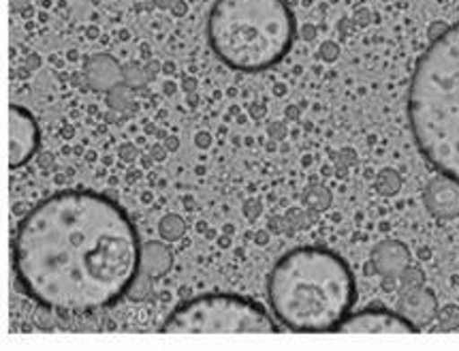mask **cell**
<instances>
[{
	"label": "cell",
	"instance_id": "6da1fadb",
	"mask_svg": "<svg viewBox=\"0 0 459 351\" xmlns=\"http://www.w3.org/2000/svg\"><path fill=\"white\" fill-rule=\"evenodd\" d=\"M139 233L114 199L63 191L24 215L13 236L20 287L43 309L91 315L120 303L142 270Z\"/></svg>",
	"mask_w": 459,
	"mask_h": 351
},
{
	"label": "cell",
	"instance_id": "7a4b0ae2",
	"mask_svg": "<svg viewBox=\"0 0 459 351\" xmlns=\"http://www.w3.org/2000/svg\"><path fill=\"white\" fill-rule=\"evenodd\" d=\"M267 298L276 320L290 332H329L355 304V278L349 264L332 250L293 249L272 268Z\"/></svg>",
	"mask_w": 459,
	"mask_h": 351
},
{
	"label": "cell",
	"instance_id": "3957f363",
	"mask_svg": "<svg viewBox=\"0 0 459 351\" xmlns=\"http://www.w3.org/2000/svg\"><path fill=\"white\" fill-rule=\"evenodd\" d=\"M408 118L423 157L459 182V24L445 28L417 63Z\"/></svg>",
	"mask_w": 459,
	"mask_h": 351
},
{
	"label": "cell",
	"instance_id": "277c9868",
	"mask_svg": "<svg viewBox=\"0 0 459 351\" xmlns=\"http://www.w3.org/2000/svg\"><path fill=\"white\" fill-rule=\"evenodd\" d=\"M295 39L287 0H216L207 18V41L227 66L259 74L278 65Z\"/></svg>",
	"mask_w": 459,
	"mask_h": 351
},
{
	"label": "cell",
	"instance_id": "5b68a950",
	"mask_svg": "<svg viewBox=\"0 0 459 351\" xmlns=\"http://www.w3.org/2000/svg\"><path fill=\"white\" fill-rule=\"evenodd\" d=\"M280 328L255 300L207 294L173 309L162 321L165 334H276Z\"/></svg>",
	"mask_w": 459,
	"mask_h": 351
},
{
	"label": "cell",
	"instance_id": "8992f818",
	"mask_svg": "<svg viewBox=\"0 0 459 351\" xmlns=\"http://www.w3.org/2000/svg\"><path fill=\"white\" fill-rule=\"evenodd\" d=\"M41 131L37 120L22 105L9 108V167L18 170L39 153Z\"/></svg>",
	"mask_w": 459,
	"mask_h": 351
},
{
	"label": "cell",
	"instance_id": "52a82bcc",
	"mask_svg": "<svg viewBox=\"0 0 459 351\" xmlns=\"http://www.w3.org/2000/svg\"><path fill=\"white\" fill-rule=\"evenodd\" d=\"M342 334H414L419 328L411 324L402 313H391L385 309H366L359 313L346 315V320L335 328Z\"/></svg>",
	"mask_w": 459,
	"mask_h": 351
},
{
	"label": "cell",
	"instance_id": "ba28073f",
	"mask_svg": "<svg viewBox=\"0 0 459 351\" xmlns=\"http://www.w3.org/2000/svg\"><path fill=\"white\" fill-rule=\"evenodd\" d=\"M423 202L434 216L442 221H451L459 216V182L453 178L440 176L429 182L423 193Z\"/></svg>",
	"mask_w": 459,
	"mask_h": 351
},
{
	"label": "cell",
	"instance_id": "9c48e42d",
	"mask_svg": "<svg viewBox=\"0 0 459 351\" xmlns=\"http://www.w3.org/2000/svg\"><path fill=\"white\" fill-rule=\"evenodd\" d=\"M372 268L383 278H400L411 268V250L400 241H383L372 250Z\"/></svg>",
	"mask_w": 459,
	"mask_h": 351
},
{
	"label": "cell",
	"instance_id": "30bf717a",
	"mask_svg": "<svg viewBox=\"0 0 459 351\" xmlns=\"http://www.w3.org/2000/svg\"><path fill=\"white\" fill-rule=\"evenodd\" d=\"M83 75H86V83L92 91L109 92L117 83L125 82V66L117 63L114 56L94 54L86 60Z\"/></svg>",
	"mask_w": 459,
	"mask_h": 351
},
{
	"label": "cell",
	"instance_id": "8fae6325",
	"mask_svg": "<svg viewBox=\"0 0 459 351\" xmlns=\"http://www.w3.org/2000/svg\"><path fill=\"white\" fill-rule=\"evenodd\" d=\"M397 313L404 315L411 324L421 328L436 320L438 303H436V296L429 289H423L421 285L408 287V292L397 303Z\"/></svg>",
	"mask_w": 459,
	"mask_h": 351
},
{
	"label": "cell",
	"instance_id": "7c38bea8",
	"mask_svg": "<svg viewBox=\"0 0 459 351\" xmlns=\"http://www.w3.org/2000/svg\"><path fill=\"white\" fill-rule=\"evenodd\" d=\"M173 266V253L162 242H145L142 249V270L152 278L165 276Z\"/></svg>",
	"mask_w": 459,
	"mask_h": 351
},
{
	"label": "cell",
	"instance_id": "4fadbf2b",
	"mask_svg": "<svg viewBox=\"0 0 459 351\" xmlns=\"http://www.w3.org/2000/svg\"><path fill=\"white\" fill-rule=\"evenodd\" d=\"M159 233L162 241L176 242L186 233V223H184L180 215H165L159 223Z\"/></svg>",
	"mask_w": 459,
	"mask_h": 351
},
{
	"label": "cell",
	"instance_id": "5bb4252c",
	"mask_svg": "<svg viewBox=\"0 0 459 351\" xmlns=\"http://www.w3.org/2000/svg\"><path fill=\"white\" fill-rule=\"evenodd\" d=\"M133 88L126 86L125 82L117 83L114 91L108 92V103L111 110L116 111H125L126 108H133V94H131Z\"/></svg>",
	"mask_w": 459,
	"mask_h": 351
},
{
	"label": "cell",
	"instance_id": "9a60e30c",
	"mask_svg": "<svg viewBox=\"0 0 459 351\" xmlns=\"http://www.w3.org/2000/svg\"><path fill=\"white\" fill-rule=\"evenodd\" d=\"M150 292H152V276L145 275L143 270H139V275L135 276V281H133L126 296L128 300H133V303H143V300L150 296Z\"/></svg>",
	"mask_w": 459,
	"mask_h": 351
},
{
	"label": "cell",
	"instance_id": "2e32d148",
	"mask_svg": "<svg viewBox=\"0 0 459 351\" xmlns=\"http://www.w3.org/2000/svg\"><path fill=\"white\" fill-rule=\"evenodd\" d=\"M304 202L315 210H325L332 206V193L325 187H310L304 195Z\"/></svg>",
	"mask_w": 459,
	"mask_h": 351
},
{
	"label": "cell",
	"instance_id": "e0dca14e",
	"mask_svg": "<svg viewBox=\"0 0 459 351\" xmlns=\"http://www.w3.org/2000/svg\"><path fill=\"white\" fill-rule=\"evenodd\" d=\"M402 187V178L395 170H383L377 178V189L383 195H395Z\"/></svg>",
	"mask_w": 459,
	"mask_h": 351
},
{
	"label": "cell",
	"instance_id": "ac0fdd59",
	"mask_svg": "<svg viewBox=\"0 0 459 351\" xmlns=\"http://www.w3.org/2000/svg\"><path fill=\"white\" fill-rule=\"evenodd\" d=\"M436 321H438L440 330L449 332L459 328V306L455 304H446L438 309V315H436Z\"/></svg>",
	"mask_w": 459,
	"mask_h": 351
},
{
	"label": "cell",
	"instance_id": "d6986e66",
	"mask_svg": "<svg viewBox=\"0 0 459 351\" xmlns=\"http://www.w3.org/2000/svg\"><path fill=\"white\" fill-rule=\"evenodd\" d=\"M152 77H150L148 69L142 65H126L125 66V83L131 88H143Z\"/></svg>",
	"mask_w": 459,
	"mask_h": 351
},
{
	"label": "cell",
	"instance_id": "ffe728a7",
	"mask_svg": "<svg viewBox=\"0 0 459 351\" xmlns=\"http://www.w3.org/2000/svg\"><path fill=\"white\" fill-rule=\"evenodd\" d=\"M400 278H402V283H404L406 289H408V287H419V285H421V283H423L421 270H417V268H408Z\"/></svg>",
	"mask_w": 459,
	"mask_h": 351
},
{
	"label": "cell",
	"instance_id": "44dd1931",
	"mask_svg": "<svg viewBox=\"0 0 459 351\" xmlns=\"http://www.w3.org/2000/svg\"><path fill=\"white\" fill-rule=\"evenodd\" d=\"M263 215V204L259 199H250V202L244 204V216L248 221H256Z\"/></svg>",
	"mask_w": 459,
	"mask_h": 351
},
{
	"label": "cell",
	"instance_id": "7402d4cb",
	"mask_svg": "<svg viewBox=\"0 0 459 351\" xmlns=\"http://www.w3.org/2000/svg\"><path fill=\"white\" fill-rule=\"evenodd\" d=\"M284 219H287L289 233L293 232V230H299V227H304V213H301V210H295V208L289 210Z\"/></svg>",
	"mask_w": 459,
	"mask_h": 351
},
{
	"label": "cell",
	"instance_id": "603a6c76",
	"mask_svg": "<svg viewBox=\"0 0 459 351\" xmlns=\"http://www.w3.org/2000/svg\"><path fill=\"white\" fill-rule=\"evenodd\" d=\"M267 136H270L273 142H280V139L287 137V127H284L282 122H272V125L267 127Z\"/></svg>",
	"mask_w": 459,
	"mask_h": 351
},
{
	"label": "cell",
	"instance_id": "cb8c5ba5",
	"mask_svg": "<svg viewBox=\"0 0 459 351\" xmlns=\"http://www.w3.org/2000/svg\"><path fill=\"white\" fill-rule=\"evenodd\" d=\"M120 159L126 163H133L137 159V146L135 144H122L120 146Z\"/></svg>",
	"mask_w": 459,
	"mask_h": 351
},
{
	"label": "cell",
	"instance_id": "d4e9b609",
	"mask_svg": "<svg viewBox=\"0 0 459 351\" xmlns=\"http://www.w3.org/2000/svg\"><path fill=\"white\" fill-rule=\"evenodd\" d=\"M248 114H250V118H265L267 108L261 101H255V103H250Z\"/></svg>",
	"mask_w": 459,
	"mask_h": 351
},
{
	"label": "cell",
	"instance_id": "484cf974",
	"mask_svg": "<svg viewBox=\"0 0 459 351\" xmlns=\"http://www.w3.org/2000/svg\"><path fill=\"white\" fill-rule=\"evenodd\" d=\"M195 146L201 148V150L210 148L212 146V136H210V133H207V131L197 133V136H195Z\"/></svg>",
	"mask_w": 459,
	"mask_h": 351
},
{
	"label": "cell",
	"instance_id": "4316f807",
	"mask_svg": "<svg viewBox=\"0 0 459 351\" xmlns=\"http://www.w3.org/2000/svg\"><path fill=\"white\" fill-rule=\"evenodd\" d=\"M150 154H152L154 161H165L167 154H169V150H167L165 144H154L152 150H150Z\"/></svg>",
	"mask_w": 459,
	"mask_h": 351
},
{
	"label": "cell",
	"instance_id": "83f0119b",
	"mask_svg": "<svg viewBox=\"0 0 459 351\" xmlns=\"http://www.w3.org/2000/svg\"><path fill=\"white\" fill-rule=\"evenodd\" d=\"M270 227L273 232H289V225H287V219L284 216H273Z\"/></svg>",
	"mask_w": 459,
	"mask_h": 351
},
{
	"label": "cell",
	"instance_id": "f1b7e54d",
	"mask_svg": "<svg viewBox=\"0 0 459 351\" xmlns=\"http://www.w3.org/2000/svg\"><path fill=\"white\" fill-rule=\"evenodd\" d=\"M321 54L325 60H333L335 56H338V46H335V43H325Z\"/></svg>",
	"mask_w": 459,
	"mask_h": 351
},
{
	"label": "cell",
	"instance_id": "f546056e",
	"mask_svg": "<svg viewBox=\"0 0 459 351\" xmlns=\"http://www.w3.org/2000/svg\"><path fill=\"white\" fill-rule=\"evenodd\" d=\"M39 165H41V170H49V167L54 165V154L41 153V157H39Z\"/></svg>",
	"mask_w": 459,
	"mask_h": 351
},
{
	"label": "cell",
	"instance_id": "4dcf8cb0",
	"mask_svg": "<svg viewBox=\"0 0 459 351\" xmlns=\"http://www.w3.org/2000/svg\"><path fill=\"white\" fill-rule=\"evenodd\" d=\"M165 146H167V150H169V153H176V150L180 148V139H178L176 136H167L165 137Z\"/></svg>",
	"mask_w": 459,
	"mask_h": 351
},
{
	"label": "cell",
	"instance_id": "1f68e13d",
	"mask_svg": "<svg viewBox=\"0 0 459 351\" xmlns=\"http://www.w3.org/2000/svg\"><path fill=\"white\" fill-rule=\"evenodd\" d=\"M9 4H11V11H15V13H18V11L28 9L30 0H9Z\"/></svg>",
	"mask_w": 459,
	"mask_h": 351
},
{
	"label": "cell",
	"instance_id": "d6a6232c",
	"mask_svg": "<svg viewBox=\"0 0 459 351\" xmlns=\"http://www.w3.org/2000/svg\"><path fill=\"white\" fill-rule=\"evenodd\" d=\"M182 88L186 92H195V88H197V80H195V77H184Z\"/></svg>",
	"mask_w": 459,
	"mask_h": 351
},
{
	"label": "cell",
	"instance_id": "836d02e7",
	"mask_svg": "<svg viewBox=\"0 0 459 351\" xmlns=\"http://www.w3.org/2000/svg\"><path fill=\"white\" fill-rule=\"evenodd\" d=\"M255 242L256 244H267V242H270V232H265V230L256 232L255 233Z\"/></svg>",
	"mask_w": 459,
	"mask_h": 351
},
{
	"label": "cell",
	"instance_id": "e575fe53",
	"mask_svg": "<svg viewBox=\"0 0 459 351\" xmlns=\"http://www.w3.org/2000/svg\"><path fill=\"white\" fill-rule=\"evenodd\" d=\"M171 9H173V13H176V15H184V13H186V3H184V0H176Z\"/></svg>",
	"mask_w": 459,
	"mask_h": 351
},
{
	"label": "cell",
	"instance_id": "d590c367",
	"mask_svg": "<svg viewBox=\"0 0 459 351\" xmlns=\"http://www.w3.org/2000/svg\"><path fill=\"white\" fill-rule=\"evenodd\" d=\"M26 66H28V69H37V66H41V58H39V56H35V54H30L26 58Z\"/></svg>",
	"mask_w": 459,
	"mask_h": 351
},
{
	"label": "cell",
	"instance_id": "8d00e7d4",
	"mask_svg": "<svg viewBox=\"0 0 459 351\" xmlns=\"http://www.w3.org/2000/svg\"><path fill=\"white\" fill-rule=\"evenodd\" d=\"M145 69H148V74H150V77H152V80H154V77H156V74H159V71H160V65H159V63H156V60H152V63H148V66H145Z\"/></svg>",
	"mask_w": 459,
	"mask_h": 351
},
{
	"label": "cell",
	"instance_id": "74e56055",
	"mask_svg": "<svg viewBox=\"0 0 459 351\" xmlns=\"http://www.w3.org/2000/svg\"><path fill=\"white\" fill-rule=\"evenodd\" d=\"M287 118H290V120L299 118V110L295 108V105H289V108H287Z\"/></svg>",
	"mask_w": 459,
	"mask_h": 351
},
{
	"label": "cell",
	"instance_id": "f35d334b",
	"mask_svg": "<svg viewBox=\"0 0 459 351\" xmlns=\"http://www.w3.org/2000/svg\"><path fill=\"white\" fill-rule=\"evenodd\" d=\"M162 91H165V94H176V91H178V83H173V82H167L165 86H162Z\"/></svg>",
	"mask_w": 459,
	"mask_h": 351
},
{
	"label": "cell",
	"instance_id": "ab89813d",
	"mask_svg": "<svg viewBox=\"0 0 459 351\" xmlns=\"http://www.w3.org/2000/svg\"><path fill=\"white\" fill-rule=\"evenodd\" d=\"M342 159L346 163H352V161H355V154H352V150H342Z\"/></svg>",
	"mask_w": 459,
	"mask_h": 351
},
{
	"label": "cell",
	"instance_id": "60d3db41",
	"mask_svg": "<svg viewBox=\"0 0 459 351\" xmlns=\"http://www.w3.org/2000/svg\"><path fill=\"white\" fill-rule=\"evenodd\" d=\"M73 136H75V129H73V127H65V129H63V137H65V139H71Z\"/></svg>",
	"mask_w": 459,
	"mask_h": 351
},
{
	"label": "cell",
	"instance_id": "b9f144b4",
	"mask_svg": "<svg viewBox=\"0 0 459 351\" xmlns=\"http://www.w3.org/2000/svg\"><path fill=\"white\" fill-rule=\"evenodd\" d=\"M152 163H154L152 154H150V157H143V159H142V167H143V170H148V167L152 165Z\"/></svg>",
	"mask_w": 459,
	"mask_h": 351
},
{
	"label": "cell",
	"instance_id": "7bdbcfd3",
	"mask_svg": "<svg viewBox=\"0 0 459 351\" xmlns=\"http://www.w3.org/2000/svg\"><path fill=\"white\" fill-rule=\"evenodd\" d=\"M273 92H276V94H280V97H282V94L287 92V86H284V83H276V88H273Z\"/></svg>",
	"mask_w": 459,
	"mask_h": 351
},
{
	"label": "cell",
	"instance_id": "ee69618b",
	"mask_svg": "<svg viewBox=\"0 0 459 351\" xmlns=\"http://www.w3.org/2000/svg\"><path fill=\"white\" fill-rule=\"evenodd\" d=\"M312 37H315V28L306 26V28H304V39H312Z\"/></svg>",
	"mask_w": 459,
	"mask_h": 351
},
{
	"label": "cell",
	"instance_id": "f6af8a7d",
	"mask_svg": "<svg viewBox=\"0 0 459 351\" xmlns=\"http://www.w3.org/2000/svg\"><path fill=\"white\" fill-rule=\"evenodd\" d=\"M188 105L190 108H195V105H197V97H195L193 92H188Z\"/></svg>",
	"mask_w": 459,
	"mask_h": 351
},
{
	"label": "cell",
	"instance_id": "bcb514c9",
	"mask_svg": "<svg viewBox=\"0 0 459 351\" xmlns=\"http://www.w3.org/2000/svg\"><path fill=\"white\" fill-rule=\"evenodd\" d=\"M142 202H145V204L152 202V193H143V195H142Z\"/></svg>",
	"mask_w": 459,
	"mask_h": 351
},
{
	"label": "cell",
	"instance_id": "7dc6e473",
	"mask_svg": "<svg viewBox=\"0 0 459 351\" xmlns=\"http://www.w3.org/2000/svg\"><path fill=\"white\" fill-rule=\"evenodd\" d=\"M165 71H167V74H173V71H176V66H173V63H167Z\"/></svg>",
	"mask_w": 459,
	"mask_h": 351
},
{
	"label": "cell",
	"instance_id": "c3c4849f",
	"mask_svg": "<svg viewBox=\"0 0 459 351\" xmlns=\"http://www.w3.org/2000/svg\"><path fill=\"white\" fill-rule=\"evenodd\" d=\"M229 244H231V241H227V236H222L221 238V247H229Z\"/></svg>",
	"mask_w": 459,
	"mask_h": 351
},
{
	"label": "cell",
	"instance_id": "681fc988",
	"mask_svg": "<svg viewBox=\"0 0 459 351\" xmlns=\"http://www.w3.org/2000/svg\"><path fill=\"white\" fill-rule=\"evenodd\" d=\"M66 180V178L65 176H56V182H58V185H63V182Z\"/></svg>",
	"mask_w": 459,
	"mask_h": 351
},
{
	"label": "cell",
	"instance_id": "f907efd6",
	"mask_svg": "<svg viewBox=\"0 0 459 351\" xmlns=\"http://www.w3.org/2000/svg\"><path fill=\"white\" fill-rule=\"evenodd\" d=\"M238 122H239V125H244V122H246V116L242 114V116H238Z\"/></svg>",
	"mask_w": 459,
	"mask_h": 351
},
{
	"label": "cell",
	"instance_id": "816d5d0a",
	"mask_svg": "<svg viewBox=\"0 0 459 351\" xmlns=\"http://www.w3.org/2000/svg\"><path fill=\"white\" fill-rule=\"evenodd\" d=\"M287 3H298V0H287Z\"/></svg>",
	"mask_w": 459,
	"mask_h": 351
}]
</instances>
